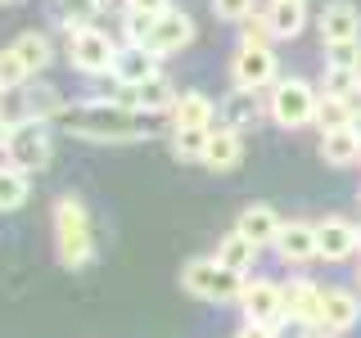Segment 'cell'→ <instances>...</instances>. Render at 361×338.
Segmentation results:
<instances>
[{"instance_id":"33","label":"cell","mask_w":361,"mask_h":338,"mask_svg":"<svg viewBox=\"0 0 361 338\" xmlns=\"http://www.w3.org/2000/svg\"><path fill=\"white\" fill-rule=\"evenodd\" d=\"M212 14L221 23H235V27H240L248 14H257V0H212Z\"/></svg>"},{"instance_id":"21","label":"cell","mask_w":361,"mask_h":338,"mask_svg":"<svg viewBox=\"0 0 361 338\" xmlns=\"http://www.w3.org/2000/svg\"><path fill=\"white\" fill-rule=\"evenodd\" d=\"M167 118H172V127H212L217 104H212V95H203V90H180Z\"/></svg>"},{"instance_id":"12","label":"cell","mask_w":361,"mask_h":338,"mask_svg":"<svg viewBox=\"0 0 361 338\" xmlns=\"http://www.w3.org/2000/svg\"><path fill=\"white\" fill-rule=\"evenodd\" d=\"M240 311H244V320L280 325V315H285V289H280L276 280H244Z\"/></svg>"},{"instance_id":"20","label":"cell","mask_w":361,"mask_h":338,"mask_svg":"<svg viewBox=\"0 0 361 338\" xmlns=\"http://www.w3.org/2000/svg\"><path fill=\"white\" fill-rule=\"evenodd\" d=\"M63 108H68V99H63L59 86H50V82H27L23 86V113H27V118L59 122Z\"/></svg>"},{"instance_id":"26","label":"cell","mask_w":361,"mask_h":338,"mask_svg":"<svg viewBox=\"0 0 361 338\" xmlns=\"http://www.w3.org/2000/svg\"><path fill=\"white\" fill-rule=\"evenodd\" d=\"M14 50H18V59L27 63L32 77L45 73V68L54 63V41L45 37V32H18V37H14Z\"/></svg>"},{"instance_id":"9","label":"cell","mask_w":361,"mask_h":338,"mask_svg":"<svg viewBox=\"0 0 361 338\" xmlns=\"http://www.w3.org/2000/svg\"><path fill=\"white\" fill-rule=\"evenodd\" d=\"M195 37H199V27H195V18L185 14V9H163V14L154 18V32H149V50L154 54H163V59H172V54H180V50H190L195 45Z\"/></svg>"},{"instance_id":"34","label":"cell","mask_w":361,"mask_h":338,"mask_svg":"<svg viewBox=\"0 0 361 338\" xmlns=\"http://www.w3.org/2000/svg\"><path fill=\"white\" fill-rule=\"evenodd\" d=\"M231 338H280L276 334V325H257V320H244L240 330H235Z\"/></svg>"},{"instance_id":"14","label":"cell","mask_w":361,"mask_h":338,"mask_svg":"<svg viewBox=\"0 0 361 338\" xmlns=\"http://www.w3.org/2000/svg\"><path fill=\"white\" fill-rule=\"evenodd\" d=\"M316 32H321V45L334 41H361V9L353 0H330L316 18Z\"/></svg>"},{"instance_id":"23","label":"cell","mask_w":361,"mask_h":338,"mask_svg":"<svg viewBox=\"0 0 361 338\" xmlns=\"http://www.w3.org/2000/svg\"><path fill=\"white\" fill-rule=\"evenodd\" d=\"M176 95H180V90H176L172 82H167L163 73L149 77V82H135V108H140V113H149V118H163V113H172Z\"/></svg>"},{"instance_id":"28","label":"cell","mask_w":361,"mask_h":338,"mask_svg":"<svg viewBox=\"0 0 361 338\" xmlns=\"http://www.w3.org/2000/svg\"><path fill=\"white\" fill-rule=\"evenodd\" d=\"M353 104L348 99H338V95H330L325 90L321 99H316V118H312V127H321V131H334V127H353Z\"/></svg>"},{"instance_id":"30","label":"cell","mask_w":361,"mask_h":338,"mask_svg":"<svg viewBox=\"0 0 361 338\" xmlns=\"http://www.w3.org/2000/svg\"><path fill=\"white\" fill-rule=\"evenodd\" d=\"M27 82H32V73H27V63L18 59V50H14V45H0V86L18 90V86H27Z\"/></svg>"},{"instance_id":"6","label":"cell","mask_w":361,"mask_h":338,"mask_svg":"<svg viewBox=\"0 0 361 338\" xmlns=\"http://www.w3.org/2000/svg\"><path fill=\"white\" fill-rule=\"evenodd\" d=\"M50 154H54V131H50V122H41V118L14 122V140H9V149H5L9 163L27 167V172H45V167H50Z\"/></svg>"},{"instance_id":"36","label":"cell","mask_w":361,"mask_h":338,"mask_svg":"<svg viewBox=\"0 0 361 338\" xmlns=\"http://www.w3.org/2000/svg\"><path fill=\"white\" fill-rule=\"evenodd\" d=\"M9 140H14V122L0 113V158H5V149H9Z\"/></svg>"},{"instance_id":"1","label":"cell","mask_w":361,"mask_h":338,"mask_svg":"<svg viewBox=\"0 0 361 338\" xmlns=\"http://www.w3.org/2000/svg\"><path fill=\"white\" fill-rule=\"evenodd\" d=\"M59 127L68 135H77V140H95V144H140V140H149V135H154L149 113L127 108V104L104 99V95L68 104L63 118H59Z\"/></svg>"},{"instance_id":"4","label":"cell","mask_w":361,"mask_h":338,"mask_svg":"<svg viewBox=\"0 0 361 338\" xmlns=\"http://www.w3.org/2000/svg\"><path fill=\"white\" fill-rule=\"evenodd\" d=\"M316 86L307 77H276V86L267 90V118L285 131H298V127H312L316 118Z\"/></svg>"},{"instance_id":"17","label":"cell","mask_w":361,"mask_h":338,"mask_svg":"<svg viewBox=\"0 0 361 338\" xmlns=\"http://www.w3.org/2000/svg\"><path fill=\"white\" fill-rule=\"evenodd\" d=\"M244 163V135L231 131V127H212L208 135V154H203V167L208 172H235V167Z\"/></svg>"},{"instance_id":"27","label":"cell","mask_w":361,"mask_h":338,"mask_svg":"<svg viewBox=\"0 0 361 338\" xmlns=\"http://www.w3.org/2000/svg\"><path fill=\"white\" fill-rule=\"evenodd\" d=\"M208 135H212V127H172L176 163H203V154H208Z\"/></svg>"},{"instance_id":"32","label":"cell","mask_w":361,"mask_h":338,"mask_svg":"<svg viewBox=\"0 0 361 338\" xmlns=\"http://www.w3.org/2000/svg\"><path fill=\"white\" fill-rule=\"evenodd\" d=\"M240 41L244 45H271L276 37H271V23H267V14L257 9V14H248L244 23H240Z\"/></svg>"},{"instance_id":"38","label":"cell","mask_w":361,"mask_h":338,"mask_svg":"<svg viewBox=\"0 0 361 338\" xmlns=\"http://www.w3.org/2000/svg\"><path fill=\"white\" fill-rule=\"evenodd\" d=\"M5 95H9V90H5V86H0V108H5Z\"/></svg>"},{"instance_id":"5","label":"cell","mask_w":361,"mask_h":338,"mask_svg":"<svg viewBox=\"0 0 361 338\" xmlns=\"http://www.w3.org/2000/svg\"><path fill=\"white\" fill-rule=\"evenodd\" d=\"M118 50H122V41H113L109 32L82 27L77 37H68V68L82 77H113Z\"/></svg>"},{"instance_id":"25","label":"cell","mask_w":361,"mask_h":338,"mask_svg":"<svg viewBox=\"0 0 361 338\" xmlns=\"http://www.w3.org/2000/svg\"><path fill=\"white\" fill-rule=\"evenodd\" d=\"M257 253H262V248H257L253 239H244L240 230H226L212 257H217V262H226L231 270H240V275H248V270H253V262H257Z\"/></svg>"},{"instance_id":"37","label":"cell","mask_w":361,"mask_h":338,"mask_svg":"<svg viewBox=\"0 0 361 338\" xmlns=\"http://www.w3.org/2000/svg\"><path fill=\"white\" fill-rule=\"evenodd\" d=\"M353 131H357V140H361V108L353 113Z\"/></svg>"},{"instance_id":"2","label":"cell","mask_w":361,"mask_h":338,"mask_svg":"<svg viewBox=\"0 0 361 338\" xmlns=\"http://www.w3.org/2000/svg\"><path fill=\"white\" fill-rule=\"evenodd\" d=\"M50 225H54V257L68 270H86L95 262L99 244H95V221L82 194H59L50 208Z\"/></svg>"},{"instance_id":"35","label":"cell","mask_w":361,"mask_h":338,"mask_svg":"<svg viewBox=\"0 0 361 338\" xmlns=\"http://www.w3.org/2000/svg\"><path fill=\"white\" fill-rule=\"evenodd\" d=\"M122 9H131V14H163V9H172V0H122Z\"/></svg>"},{"instance_id":"19","label":"cell","mask_w":361,"mask_h":338,"mask_svg":"<svg viewBox=\"0 0 361 338\" xmlns=\"http://www.w3.org/2000/svg\"><path fill=\"white\" fill-rule=\"evenodd\" d=\"M262 14H267L276 41H298L302 27H307V5H302V0H267Z\"/></svg>"},{"instance_id":"24","label":"cell","mask_w":361,"mask_h":338,"mask_svg":"<svg viewBox=\"0 0 361 338\" xmlns=\"http://www.w3.org/2000/svg\"><path fill=\"white\" fill-rule=\"evenodd\" d=\"M321 158L330 167H353L361 163V140L353 127H334V131H321Z\"/></svg>"},{"instance_id":"11","label":"cell","mask_w":361,"mask_h":338,"mask_svg":"<svg viewBox=\"0 0 361 338\" xmlns=\"http://www.w3.org/2000/svg\"><path fill=\"white\" fill-rule=\"evenodd\" d=\"M361 325V289H343V284H330L321 293V330L325 334H353Z\"/></svg>"},{"instance_id":"13","label":"cell","mask_w":361,"mask_h":338,"mask_svg":"<svg viewBox=\"0 0 361 338\" xmlns=\"http://www.w3.org/2000/svg\"><path fill=\"white\" fill-rule=\"evenodd\" d=\"M262 90H244V86H231L226 95L217 99V118H221V127H231V131H253L257 122H262Z\"/></svg>"},{"instance_id":"22","label":"cell","mask_w":361,"mask_h":338,"mask_svg":"<svg viewBox=\"0 0 361 338\" xmlns=\"http://www.w3.org/2000/svg\"><path fill=\"white\" fill-rule=\"evenodd\" d=\"M32 199V172L0 158V212H18Z\"/></svg>"},{"instance_id":"18","label":"cell","mask_w":361,"mask_h":338,"mask_svg":"<svg viewBox=\"0 0 361 338\" xmlns=\"http://www.w3.org/2000/svg\"><path fill=\"white\" fill-rule=\"evenodd\" d=\"M280 221H285V217H280L271 203H248L240 217H235V230H240L244 239H253L257 248H271V244H276Z\"/></svg>"},{"instance_id":"29","label":"cell","mask_w":361,"mask_h":338,"mask_svg":"<svg viewBox=\"0 0 361 338\" xmlns=\"http://www.w3.org/2000/svg\"><path fill=\"white\" fill-rule=\"evenodd\" d=\"M325 68H334V73H361V41L325 45Z\"/></svg>"},{"instance_id":"10","label":"cell","mask_w":361,"mask_h":338,"mask_svg":"<svg viewBox=\"0 0 361 338\" xmlns=\"http://www.w3.org/2000/svg\"><path fill=\"white\" fill-rule=\"evenodd\" d=\"M276 257L285 266H312V262H321V253H316V221H302V217H289V221H280V230H276Z\"/></svg>"},{"instance_id":"7","label":"cell","mask_w":361,"mask_h":338,"mask_svg":"<svg viewBox=\"0 0 361 338\" xmlns=\"http://www.w3.org/2000/svg\"><path fill=\"white\" fill-rule=\"evenodd\" d=\"M280 77V59L271 45H244L231 54V86H244V90H271Z\"/></svg>"},{"instance_id":"40","label":"cell","mask_w":361,"mask_h":338,"mask_svg":"<svg viewBox=\"0 0 361 338\" xmlns=\"http://www.w3.org/2000/svg\"><path fill=\"white\" fill-rule=\"evenodd\" d=\"M302 5H307V0H302Z\"/></svg>"},{"instance_id":"15","label":"cell","mask_w":361,"mask_h":338,"mask_svg":"<svg viewBox=\"0 0 361 338\" xmlns=\"http://www.w3.org/2000/svg\"><path fill=\"white\" fill-rule=\"evenodd\" d=\"M285 315H293V320H302V325H321V284L307 275H289L285 284Z\"/></svg>"},{"instance_id":"16","label":"cell","mask_w":361,"mask_h":338,"mask_svg":"<svg viewBox=\"0 0 361 338\" xmlns=\"http://www.w3.org/2000/svg\"><path fill=\"white\" fill-rule=\"evenodd\" d=\"M158 73H163V54H154L149 45H122L118 50V63H113V77H118V82L135 86V82H149Z\"/></svg>"},{"instance_id":"39","label":"cell","mask_w":361,"mask_h":338,"mask_svg":"<svg viewBox=\"0 0 361 338\" xmlns=\"http://www.w3.org/2000/svg\"><path fill=\"white\" fill-rule=\"evenodd\" d=\"M357 289H361V266H357Z\"/></svg>"},{"instance_id":"3","label":"cell","mask_w":361,"mask_h":338,"mask_svg":"<svg viewBox=\"0 0 361 338\" xmlns=\"http://www.w3.org/2000/svg\"><path fill=\"white\" fill-rule=\"evenodd\" d=\"M244 280L248 275L231 270L226 262H217V257H190V262L180 266V289L199 302H240Z\"/></svg>"},{"instance_id":"8","label":"cell","mask_w":361,"mask_h":338,"mask_svg":"<svg viewBox=\"0 0 361 338\" xmlns=\"http://www.w3.org/2000/svg\"><path fill=\"white\" fill-rule=\"evenodd\" d=\"M316 253H321V262H353L361 253V225L348 221V217H325L316 221Z\"/></svg>"},{"instance_id":"31","label":"cell","mask_w":361,"mask_h":338,"mask_svg":"<svg viewBox=\"0 0 361 338\" xmlns=\"http://www.w3.org/2000/svg\"><path fill=\"white\" fill-rule=\"evenodd\" d=\"M154 18L158 14H131V9H122V45H145L154 32Z\"/></svg>"}]
</instances>
